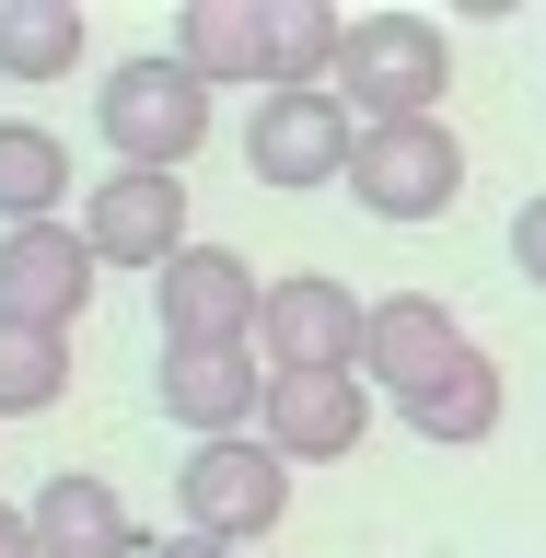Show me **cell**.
Returning a JSON list of instances; mask_svg holds the SVG:
<instances>
[{
  "label": "cell",
  "mask_w": 546,
  "mask_h": 558,
  "mask_svg": "<svg viewBox=\"0 0 546 558\" xmlns=\"http://www.w3.org/2000/svg\"><path fill=\"white\" fill-rule=\"evenodd\" d=\"M94 129H105V151H117L129 174H186L209 151V82L174 59V47L117 59L105 94H94Z\"/></svg>",
  "instance_id": "1"
},
{
  "label": "cell",
  "mask_w": 546,
  "mask_h": 558,
  "mask_svg": "<svg viewBox=\"0 0 546 558\" xmlns=\"http://www.w3.org/2000/svg\"><path fill=\"white\" fill-rule=\"evenodd\" d=\"M453 94V35L430 12H361L338 59V105L361 129H396V117H442Z\"/></svg>",
  "instance_id": "2"
},
{
  "label": "cell",
  "mask_w": 546,
  "mask_h": 558,
  "mask_svg": "<svg viewBox=\"0 0 546 558\" xmlns=\"http://www.w3.org/2000/svg\"><path fill=\"white\" fill-rule=\"evenodd\" d=\"M174 512H186V535H209V547H268L279 512H291V465H279L256 430L244 442H186V465H174Z\"/></svg>",
  "instance_id": "3"
},
{
  "label": "cell",
  "mask_w": 546,
  "mask_h": 558,
  "mask_svg": "<svg viewBox=\"0 0 546 558\" xmlns=\"http://www.w3.org/2000/svg\"><path fill=\"white\" fill-rule=\"evenodd\" d=\"M349 198L373 209V221H442L453 198H465V140L442 129V117H396V129H361V151H349Z\"/></svg>",
  "instance_id": "4"
},
{
  "label": "cell",
  "mask_w": 546,
  "mask_h": 558,
  "mask_svg": "<svg viewBox=\"0 0 546 558\" xmlns=\"http://www.w3.org/2000/svg\"><path fill=\"white\" fill-rule=\"evenodd\" d=\"M256 314H268V279L244 268L233 244H186V256L151 279L163 349H256Z\"/></svg>",
  "instance_id": "5"
},
{
  "label": "cell",
  "mask_w": 546,
  "mask_h": 558,
  "mask_svg": "<svg viewBox=\"0 0 546 558\" xmlns=\"http://www.w3.org/2000/svg\"><path fill=\"white\" fill-rule=\"evenodd\" d=\"M361 326H373V303H361L349 279L291 268V279H268L256 361H268V373H361Z\"/></svg>",
  "instance_id": "6"
},
{
  "label": "cell",
  "mask_w": 546,
  "mask_h": 558,
  "mask_svg": "<svg viewBox=\"0 0 546 558\" xmlns=\"http://www.w3.org/2000/svg\"><path fill=\"white\" fill-rule=\"evenodd\" d=\"M349 151H361V117H349L338 94H256V117H244V163H256V186H279V198L349 186Z\"/></svg>",
  "instance_id": "7"
},
{
  "label": "cell",
  "mask_w": 546,
  "mask_h": 558,
  "mask_svg": "<svg viewBox=\"0 0 546 558\" xmlns=\"http://www.w3.org/2000/svg\"><path fill=\"white\" fill-rule=\"evenodd\" d=\"M82 244H94V268H139V279H163L174 256H186V186L174 174H105V186H82Z\"/></svg>",
  "instance_id": "8"
},
{
  "label": "cell",
  "mask_w": 546,
  "mask_h": 558,
  "mask_svg": "<svg viewBox=\"0 0 546 558\" xmlns=\"http://www.w3.org/2000/svg\"><path fill=\"white\" fill-rule=\"evenodd\" d=\"M94 244H82V221H24V233H0V314L12 326H47V338H70L82 326V303H94Z\"/></svg>",
  "instance_id": "9"
},
{
  "label": "cell",
  "mask_w": 546,
  "mask_h": 558,
  "mask_svg": "<svg viewBox=\"0 0 546 558\" xmlns=\"http://www.w3.org/2000/svg\"><path fill=\"white\" fill-rule=\"evenodd\" d=\"M477 361V338L453 326V303H430V291H384L373 326H361V384H384L396 408L408 396H430L442 373H465Z\"/></svg>",
  "instance_id": "10"
},
{
  "label": "cell",
  "mask_w": 546,
  "mask_h": 558,
  "mask_svg": "<svg viewBox=\"0 0 546 558\" xmlns=\"http://www.w3.org/2000/svg\"><path fill=\"white\" fill-rule=\"evenodd\" d=\"M373 430V384L361 373H268V408H256V442L279 465H338Z\"/></svg>",
  "instance_id": "11"
},
{
  "label": "cell",
  "mask_w": 546,
  "mask_h": 558,
  "mask_svg": "<svg viewBox=\"0 0 546 558\" xmlns=\"http://www.w3.org/2000/svg\"><path fill=\"white\" fill-rule=\"evenodd\" d=\"M151 408H163L186 442H244L256 408H268V361H256V349H163Z\"/></svg>",
  "instance_id": "12"
},
{
  "label": "cell",
  "mask_w": 546,
  "mask_h": 558,
  "mask_svg": "<svg viewBox=\"0 0 546 558\" xmlns=\"http://www.w3.org/2000/svg\"><path fill=\"white\" fill-rule=\"evenodd\" d=\"M24 523H35L47 558H151V535L129 523V500H117L94 465H59V477L24 500Z\"/></svg>",
  "instance_id": "13"
},
{
  "label": "cell",
  "mask_w": 546,
  "mask_h": 558,
  "mask_svg": "<svg viewBox=\"0 0 546 558\" xmlns=\"http://www.w3.org/2000/svg\"><path fill=\"white\" fill-rule=\"evenodd\" d=\"M174 59L198 70L209 94L221 82H268V0H186L174 12Z\"/></svg>",
  "instance_id": "14"
},
{
  "label": "cell",
  "mask_w": 546,
  "mask_h": 558,
  "mask_svg": "<svg viewBox=\"0 0 546 558\" xmlns=\"http://www.w3.org/2000/svg\"><path fill=\"white\" fill-rule=\"evenodd\" d=\"M70 186H82V174H70V140H59V129H35V117H0V233L59 221Z\"/></svg>",
  "instance_id": "15"
},
{
  "label": "cell",
  "mask_w": 546,
  "mask_h": 558,
  "mask_svg": "<svg viewBox=\"0 0 546 558\" xmlns=\"http://www.w3.org/2000/svg\"><path fill=\"white\" fill-rule=\"evenodd\" d=\"M349 24L338 0H268V94H338Z\"/></svg>",
  "instance_id": "16"
},
{
  "label": "cell",
  "mask_w": 546,
  "mask_h": 558,
  "mask_svg": "<svg viewBox=\"0 0 546 558\" xmlns=\"http://www.w3.org/2000/svg\"><path fill=\"white\" fill-rule=\"evenodd\" d=\"M82 70V0H0V82H70Z\"/></svg>",
  "instance_id": "17"
},
{
  "label": "cell",
  "mask_w": 546,
  "mask_h": 558,
  "mask_svg": "<svg viewBox=\"0 0 546 558\" xmlns=\"http://www.w3.org/2000/svg\"><path fill=\"white\" fill-rule=\"evenodd\" d=\"M418 430V442H442V453H465V442H488V430H500V361H465V373H442L430 384V396H408V408H396Z\"/></svg>",
  "instance_id": "18"
},
{
  "label": "cell",
  "mask_w": 546,
  "mask_h": 558,
  "mask_svg": "<svg viewBox=\"0 0 546 558\" xmlns=\"http://www.w3.org/2000/svg\"><path fill=\"white\" fill-rule=\"evenodd\" d=\"M59 396H70V338L0 314V418H47Z\"/></svg>",
  "instance_id": "19"
},
{
  "label": "cell",
  "mask_w": 546,
  "mask_h": 558,
  "mask_svg": "<svg viewBox=\"0 0 546 558\" xmlns=\"http://www.w3.org/2000/svg\"><path fill=\"white\" fill-rule=\"evenodd\" d=\"M512 268L546 291V198H523V209H512Z\"/></svg>",
  "instance_id": "20"
},
{
  "label": "cell",
  "mask_w": 546,
  "mask_h": 558,
  "mask_svg": "<svg viewBox=\"0 0 546 558\" xmlns=\"http://www.w3.org/2000/svg\"><path fill=\"white\" fill-rule=\"evenodd\" d=\"M0 558H47V547H35V523L12 512V500H0Z\"/></svg>",
  "instance_id": "21"
},
{
  "label": "cell",
  "mask_w": 546,
  "mask_h": 558,
  "mask_svg": "<svg viewBox=\"0 0 546 558\" xmlns=\"http://www.w3.org/2000/svg\"><path fill=\"white\" fill-rule=\"evenodd\" d=\"M151 558H233V547H209V535H186V523H174V535H151Z\"/></svg>",
  "instance_id": "22"
}]
</instances>
